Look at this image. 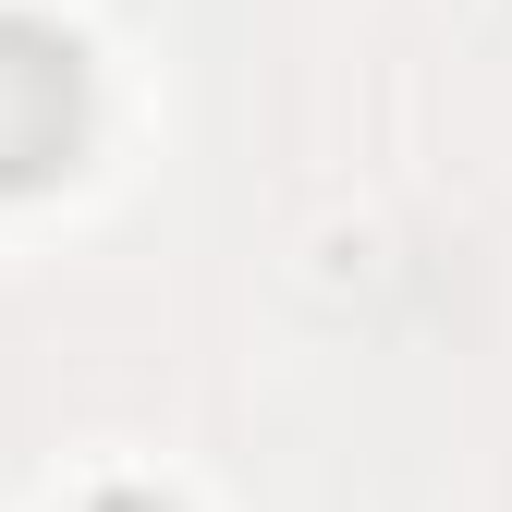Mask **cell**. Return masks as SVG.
<instances>
[{
	"instance_id": "6da1fadb",
	"label": "cell",
	"mask_w": 512,
	"mask_h": 512,
	"mask_svg": "<svg viewBox=\"0 0 512 512\" xmlns=\"http://www.w3.org/2000/svg\"><path fill=\"white\" fill-rule=\"evenodd\" d=\"M98 147V61L74 25L0 13V196H49Z\"/></svg>"
},
{
	"instance_id": "7a4b0ae2",
	"label": "cell",
	"mask_w": 512,
	"mask_h": 512,
	"mask_svg": "<svg viewBox=\"0 0 512 512\" xmlns=\"http://www.w3.org/2000/svg\"><path fill=\"white\" fill-rule=\"evenodd\" d=\"M74 512H183V500H159V488H86Z\"/></svg>"
}]
</instances>
